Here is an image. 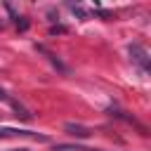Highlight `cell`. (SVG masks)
Segmentation results:
<instances>
[{"label": "cell", "mask_w": 151, "mask_h": 151, "mask_svg": "<svg viewBox=\"0 0 151 151\" xmlns=\"http://www.w3.org/2000/svg\"><path fill=\"white\" fill-rule=\"evenodd\" d=\"M127 52H130V59H132V64H137L139 68H142V73H149V68H151V59H149V52L139 45V42H130L127 45Z\"/></svg>", "instance_id": "cell-1"}, {"label": "cell", "mask_w": 151, "mask_h": 151, "mask_svg": "<svg viewBox=\"0 0 151 151\" xmlns=\"http://www.w3.org/2000/svg\"><path fill=\"white\" fill-rule=\"evenodd\" d=\"M5 137H31V139H40V142H45V139H47L45 134H35V132H31V130H19V127H0V139H5Z\"/></svg>", "instance_id": "cell-2"}, {"label": "cell", "mask_w": 151, "mask_h": 151, "mask_svg": "<svg viewBox=\"0 0 151 151\" xmlns=\"http://www.w3.org/2000/svg\"><path fill=\"white\" fill-rule=\"evenodd\" d=\"M64 130L71 134V137H80V139H87L92 134V130L87 125H80V123H64Z\"/></svg>", "instance_id": "cell-3"}, {"label": "cell", "mask_w": 151, "mask_h": 151, "mask_svg": "<svg viewBox=\"0 0 151 151\" xmlns=\"http://www.w3.org/2000/svg\"><path fill=\"white\" fill-rule=\"evenodd\" d=\"M68 7H71V12H73V14H78L80 19H87V17H90V14H87L83 7H78V5H68Z\"/></svg>", "instance_id": "cell-4"}, {"label": "cell", "mask_w": 151, "mask_h": 151, "mask_svg": "<svg viewBox=\"0 0 151 151\" xmlns=\"http://www.w3.org/2000/svg\"><path fill=\"white\" fill-rule=\"evenodd\" d=\"M0 99H2V101H12V99H9V94H7L2 87H0Z\"/></svg>", "instance_id": "cell-5"}, {"label": "cell", "mask_w": 151, "mask_h": 151, "mask_svg": "<svg viewBox=\"0 0 151 151\" xmlns=\"http://www.w3.org/2000/svg\"><path fill=\"white\" fill-rule=\"evenodd\" d=\"M7 151H28V149H7Z\"/></svg>", "instance_id": "cell-6"}]
</instances>
